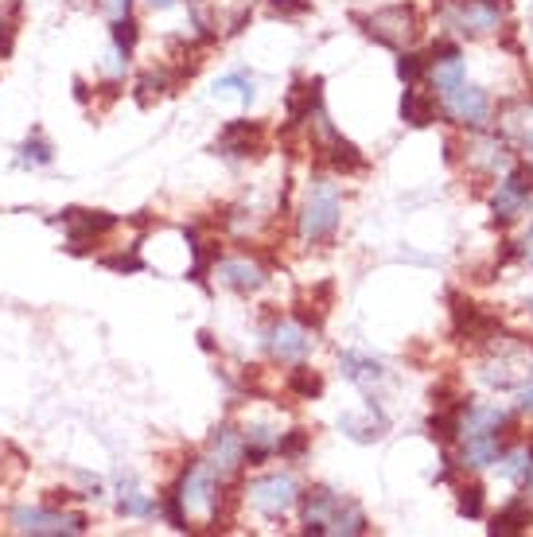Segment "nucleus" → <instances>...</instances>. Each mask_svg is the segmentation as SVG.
Segmentation results:
<instances>
[{"instance_id":"f257e3e1","label":"nucleus","mask_w":533,"mask_h":537,"mask_svg":"<svg viewBox=\"0 0 533 537\" xmlns=\"http://www.w3.org/2000/svg\"><path fill=\"white\" fill-rule=\"evenodd\" d=\"M339 215H343V199H339V187L327 176H316L304 191V203H300V238L304 242H327L335 238L339 230Z\"/></svg>"},{"instance_id":"f03ea898","label":"nucleus","mask_w":533,"mask_h":537,"mask_svg":"<svg viewBox=\"0 0 533 537\" xmlns=\"http://www.w3.org/2000/svg\"><path fill=\"white\" fill-rule=\"evenodd\" d=\"M362 32L382 43V47H393V51H405L413 39L421 36V16L409 8V4H390V8H378L374 16H358Z\"/></svg>"},{"instance_id":"7ed1b4c3","label":"nucleus","mask_w":533,"mask_h":537,"mask_svg":"<svg viewBox=\"0 0 533 537\" xmlns=\"http://www.w3.org/2000/svg\"><path fill=\"white\" fill-rule=\"evenodd\" d=\"M506 16H510V0H452L444 8V24L471 39L498 32V24Z\"/></svg>"},{"instance_id":"20e7f679","label":"nucleus","mask_w":533,"mask_h":537,"mask_svg":"<svg viewBox=\"0 0 533 537\" xmlns=\"http://www.w3.org/2000/svg\"><path fill=\"white\" fill-rule=\"evenodd\" d=\"M12 530L32 537H59V534H86V518L67 514V510H39V506H20L12 510Z\"/></svg>"},{"instance_id":"39448f33","label":"nucleus","mask_w":533,"mask_h":537,"mask_svg":"<svg viewBox=\"0 0 533 537\" xmlns=\"http://www.w3.org/2000/svg\"><path fill=\"white\" fill-rule=\"evenodd\" d=\"M246 495L257 514H265V518H285L288 510L300 502V487H296L292 475L277 471V475H261V479H253Z\"/></svg>"},{"instance_id":"423d86ee","label":"nucleus","mask_w":533,"mask_h":537,"mask_svg":"<svg viewBox=\"0 0 533 537\" xmlns=\"http://www.w3.org/2000/svg\"><path fill=\"white\" fill-rule=\"evenodd\" d=\"M312 331L300 320H277L265 331V347L277 362H300V358L312 351Z\"/></svg>"},{"instance_id":"0eeeda50","label":"nucleus","mask_w":533,"mask_h":537,"mask_svg":"<svg viewBox=\"0 0 533 537\" xmlns=\"http://www.w3.org/2000/svg\"><path fill=\"white\" fill-rule=\"evenodd\" d=\"M444 98V113L456 121V125H483L487 121V113H491V98H487V90H479V86H467V78H463L460 86H452L448 94H440Z\"/></svg>"},{"instance_id":"6e6552de","label":"nucleus","mask_w":533,"mask_h":537,"mask_svg":"<svg viewBox=\"0 0 533 537\" xmlns=\"http://www.w3.org/2000/svg\"><path fill=\"white\" fill-rule=\"evenodd\" d=\"M203 464L211 467L222 483H226L230 475H238V467H246L242 464V432H234L230 425L214 429L211 452H207V460H203Z\"/></svg>"},{"instance_id":"1a4fd4ad","label":"nucleus","mask_w":533,"mask_h":537,"mask_svg":"<svg viewBox=\"0 0 533 537\" xmlns=\"http://www.w3.org/2000/svg\"><path fill=\"white\" fill-rule=\"evenodd\" d=\"M214 277H218L226 288L242 292V296L265 288V269H261L257 261H249V257H226V261H214Z\"/></svg>"},{"instance_id":"9d476101","label":"nucleus","mask_w":533,"mask_h":537,"mask_svg":"<svg viewBox=\"0 0 533 537\" xmlns=\"http://www.w3.org/2000/svg\"><path fill=\"white\" fill-rule=\"evenodd\" d=\"M63 222H67V230H71V250L74 253H82L90 242H98L102 234H109V230L117 226V218L102 215V211H67Z\"/></svg>"},{"instance_id":"9b49d317","label":"nucleus","mask_w":533,"mask_h":537,"mask_svg":"<svg viewBox=\"0 0 533 537\" xmlns=\"http://www.w3.org/2000/svg\"><path fill=\"white\" fill-rule=\"evenodd\" d=\"M257 148H261V129H257L253 121H230V125L222 129L218 144H214V152H222V156H230V160L257 156Z\"/></svg>"},{"instance_id":"f8f14e48","label":"nucleus","mask_w":533,"mask_h":537,"mask_svg":"<svg viewBox=\"0 0 533 537\" xmlns=\"http://www.w3.org/2000/svg\"><path fill=\"white\" fill-rule=\"evenodd\" d=\"M467 160L471 164H479L487 176H506L510 168H514V160H510V148H506V141H498V137H479V141L467 148Z\"/></svg>"},{"instance_id":"ddd939ff","label":"nucleus","mask_w":533,"mask_h":537,"mask_svg":"<svg viewBox=\"0 0 533 537\" xmlns=\"http://www.w3.org/2000/svg\"><path fill=\"white\" fill-rule=\"evenodd\" d=\"M510 413L502 405H463V417H460V436H479V432H498L506 429Z\"/></svg>"},{"instance_id":"4468645a","label":"nucleus","mask_w":533,"mask_h":537,"mask_svg":"<svg viewBox=\"0 0 533 537\" xmlns=\"http://www.w3.org/2000/svg\"><path fill=\"white\" fill-rule=\"evenodd\" d=\"M498 475L514 487H533V448H506L498 452Z\"/></svg>"},{"instance_id":"2eb2a0df","label":"nucleus","mask_w":533,"mask_h":537,"mask_svg":"<svg viewBox=\"0 0 533 537\" xmlns=\"http://www.w3.org/2000/svg\"><path fill=\"white\" fill-rule=\"evenodd\" d=\"M533 207V195H526V191H518L514 183H498L495 199H491V211H495V222H502V226H510L514 218H522L526 211Z\"/></svg>"},{"instance_id":"dca6fc26","label":"nucleus","mask_w":533,"mask_h":537,"mask_svg":"<svg viewBox=\"0 0 533 537\" xmlns=\"http://www.w3.org/2000/svg\"><path fill=\"white\" fill-rule=\"evenodd\" d=\"M502 432H479V436H463V448H460V467H491L502 452L498 444Z\"/></svg>"},{"instance_id":"f3484780","label":"nucleus","mask_w":533,"mask_h":537,"mask_svg":"<svg viewBox=\"0 0 533 537\" xmlns=\"http://www.w3.org/2000/svg\"><path fill=\"white\" fill-rule=\"evenodd\" d=\"M320 90H323V78L296 82V86H292V94H288V121H292V125L312 121V113L320 109Z\"/></svg>"},{"instance_id":"a211bd4d","label":"nucleus","mask_w":533,"mask_h":537,"mask_svg":"<svg viewBox=\"0 0 533 537\" xmlns=\"http://www.w3.org/2000/svg\"><path fill=\"white\" fill-rule=\"evenodd\" d=\"M343 374H347V382H355L358 390H374L382 378H386V370H382V362L378 358H366V355H355V351H347L343 355Z\"/></svg>"},{"instance_id":"6ab92c4d","label":"nucleus","mask_w":533,"mask_h":537,"mask_svg":"<svg viewBox=\"0 0 533 537\" xmlns=\"http://www.w3.org/2000/svg\"><path fill=\"white\" fill-rule=\"evenodd\" d=\"M502 137L522 148H533V106L522 102V106H506L502 113Z\"/></svg>"},{"instance_id":"aec40b11","label":"nucleus","mask_w":533,"mask_h":537,"mask_svg":"<svg viewBox=\"0 0 533 537\" xmlns=\"http://www.w3.org/2000/svg\"><path fill=\"white\" fill-rule=\"evenodd\" d=\"M401 121L413 125V129H425V125L436 121V102L428 94H421L417 86H409L405 98H401Z\"/></svg>"},{"instance_id":"412c9836","label":"nucleus","mask_w":533,"mask_h":537,"mask_svg":"<svg viewBox=\"0 0 533 537\" xmlns=\"http://www.w3.org/2000/svg\"><path fill=\"white\" fill-rule=\"evenodd\" d=\"M530 522H533L530 499H514V502H506V510H498V514H495L491 534H522Z\"/></svg>"},{"instance_id":"4be33fe9","label":"nucleus","mask_w":533,"mask_h":537,"mask_svg":"<svg viewBox=\"0 0 533 537\" xmlns=\"http://www.w3.org/2000/svg\"><path fill=\"white\" fill-rule=\"evenodd\" d=\"M339 425H343V432H347V436H355V440H362V444H366V440H378V436L386 432V417H382V413L370 405V409H366V417H351V413H347Z\"/></svg>"},{"instance_id":"5701e85b","label":"nucleus","mask_w":533,"mask_h":537,"mask_svg":"<svg viewBox=\"0 0 533 537\" xmlns=\"http://www.w3.org/2000/svg\"><path fill=\"white\" fill-rule=\"evenodd\" d=\"M117 510H121V514H133V518H148V514L156 510V502L144 499L133 479H121V499H117Z\"/></svg>"},{"instance_id":"b1692460","label":"nucleus","mask_w":533,"mask_h":537,"mask_svg":"<svg viewBox=\"0 0 533 537\" xmlns=\"http://www.w3.org/2000/svg\"><path fill=\"white\" fill-rule=\"evenodd\" d=\"M288 390L296 397H304V401H312V397L323 394V378L308 366H296V370H288Z\"/></svg>"},{"instance_id":"393cba45","label":"nucleus","mask_w":533,"mask_h":537,"mask_svg":"<svg viewBox=\"0 0 533 537\" xmlns=\"http://www.w3.org/2000/svg\"><path fill=\"white\" fill-rule=\"evenodd\" d=\"M109 32H113V47H117V51L129 59V55H133V47H137V39H141V28H137L133 12H129V16H117Z\"/></svg>"},{"instance_id":"a878e982","label":"nucleus","mask_w":533,"mask_h":537,"mask_svg":"<svg viewBox=\"0 0 533 537\" xmlns=\"http://www.w3.org/2000/svg\"><path fill=\"white\" fill-rule=\"evenodd\" d=\"M168 94H172V78L164 71L141 74V82H137V102L141 106H152V98H168Z\"/></svg>"},{"instance_id":"bb28decb","label":"nucleus","mask_w":533,"mask_h":537,"mask_svg":"<svg viewBox=\"0 0 533 537\" xmlns=\"http://www.w3.org/2000/svg\"><path fill=\"white\" fill-rule=\"evenodd\" d=\"M253 74L249 71H234V74H222L218 82H214V94H226V90H234L242 102H253Z\"/></svg>"},{"instance_id":"cd10ccee","label":"nucleus","mask_w":533,"mask_h":537,"mask_svg":"<svg viewBox=\"0 0 533 537\" xmlns=\"http://www.w3.org/2000/svg\"><path fill=\"white\" fill-rule=\"evenodd\" d=\"M428 71V59L425 55H417V51H401V59H397V74L405 78V86H417Z\"/></svg>"},{"instance_id":"c85d7f7f","label":"nucleus","mask_w":533,"mask_h":537,"mask_svg":"<svg viewBox=\"0 0 533 537\" xmlns=\"http://www.w3.org/2000/svg\"><path fill=\"white\" fill-rule=\"evenodd\" d=\"M304 448H308V432L304 429L281 432V440H277V456H281V460H296V456H304Z\"/></svg>"},{"instance_id":"c756f323","label":"nucleus","mask_w":533,"mask_h":537,"mask_svg":"<svg viewBox=\"0 0 533 537\" xmlns=\"http://www.w3.org/2000/svg\"><path fill=\"white\" fill-rule=\"evenodd\" d=\"M28 164H36V168H43V164H51V148L39 141V137H32V141H24V148H20V168H28Z\"/></svg>"},{"instance_id":"7c9ffc66","label":"nucleus","mask_w":533,"mask_h":537,"mask_svg":"<svg viewBox=\"0 0 533 537\" xmlns=\"http://www.w3.org/2000/svg\"><path fill=\"white\" fill-rule=\"evenodd\" d=\"M460 514H467V518L483 514V487L479 483H463L460 487Z\"/></svg>"},{"instance_id":"2f4dec72","label":"nucleus","mask_w":533,"mask_h":537,"mask_svg":"<svg viewBox=\"0 0 533 537\" xmlns=\"http://www.w3.org/2000/svg\"><path fill=\"white\" fill-rule=\"evenodd\" d=\"M102 265L117 269V273H137V269H144V261L137 253H113V257H102Z\"/></svg>"},{"instance_id":"473e14b6","label":"nucleus","mask_w":533,"mask_h":537,"mask_svg":"<svg viewBox=\"0 0 533 537\" xmlns=\"http://www.w3.org/2000/svg\"><path fill=\"white\" fill-rule=\"evenodd\" d=\"M269 8H273L277 16H304L312 4H308V0H269Z\"/></svg>"},{"instance_id":"72a5a7b5","label":"nucleus","mask_w":533,"mask_h":537,"mask_svg":"<svg viewBox=\"0 0 533 537\" xmlns=\"http://www.w3.org/2000/svg\"><path fill=\"white\" fill-rule=\"evenodd\" d=\"M518 413H533V378L526 390H518Z\"/></svg>"},{"instance_id":"f704fd0d","label":"nucleus","mask_w":533,"mask_h":537,"mask_svg":"<svg viewBox=\"0 0 533 537\" xmlns=\"http://www.w3.org/2000/svg\"><path fill=\"white\" fill-rule=\"evenodd\" d=\"M129 8H133V0H109V16L117 20V16H129Z\"/></svg>"},{"instance_id":"c9c22d12","label":"nucleus","mask_w":533,"mask_h":537,"mask_svg":"<svg viewBox=\"0 0 533 537\" xmlns=\"http://www.w3.org/2000/svg\"><path fill=\"white\" fill-rule=\"evenodd\" d=\"M522 253H526V261L533 265V230L526 234V242H522Z\"/></svg>"},{"instance_id":"e433bc0d","label":"nucleus","mask_w":533,"mask_h":537,"mask_svg":"<svg viewBox=\"0 0 533 537\" xmlns=\"http://www.w3.org/2000/svg\"><path fill=\"white\" fill-rule=\"evenodd\" d=\"M148 4H152V8H172L176 0H148Z\"/></svg>"},{"instance_id":"4c0bfd02","label":"nucleus","mask_w":533,"mask_h":537,"mask_svg":"<svg viewBox=\"0 0 533 537\" xmlns=\"http://www.w3.org/2000/svg\"><path fill=\"white\" fill-rule=\"evenodd\" d=\"M530 378H533V362H530Z\"/></svg>"},{"instance_id":"58836bf2","label":"nucleus","mask_w":533,"mask_h":537,"mask_svg":"<svg viewBox=\"0 0 533 537\" xmlns=\"http://www.w3.org/2000/svg\"><path fill=\"white\" fill-rule=\"evenodd\" d=\"M0 28H4V20H0Z\"/></svg>"},{"instance_id":"ea45409f","label":"nucleus","mask_w":533,"mask_h":537,"mask_svg":"<svg viewBox=\"0 0 533 537\" xmlns=\"http://www.w3.org/2000/svg\"><path fill=\"white\" fill-rule=\"evenodd\" d=\"M530 312H533V304H530Z\"/></svg>"}]
</instances>
